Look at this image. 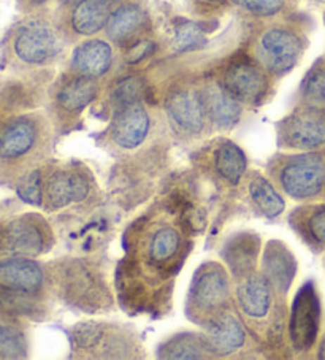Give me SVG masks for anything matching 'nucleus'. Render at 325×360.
I'll list each match as a JSON object with an SVG mask.
<instances>
[{"label": "nucleus", "instance_id": "obj_13", "mask_svg": "<svg viewBox=\"0 0 325 360\" xmlns=\"http://www.w3.org/2000/svg\"><path fill=\"white\" fill-rule=\"evenodd\" d=\"M39 140V129L27 117H20L10 122L0 132V159H21L34 150Z\"/></svg>", "mask_w": 325, "mask_h": 360}, {"label": "nucleus", "instance_id": "obj_8", "mask_svg": "<svg viewBox=\"0 0 325 360\" xmlns=\"http://www.w3.org/2000/svg\"><path fill=\"white\" fill-rule=\"evenodd\" d=\"M224 88L243 103H257L267 94L268 82L259 65L248 59L230 64L224 75Z\"/></svg>", "mask_w": 325, "mask_h": 360}, {"label": "nucleus", "instance_id": "obj_5", "mask_svg": "<svg viewBox=\"0 0 325 360\" xmlns=\"http://www.w3.org/2000/svg\"><path fill=\"white\" fill-rule=\"evenodd\" d=\"M302 40L291 30L273 27L260 37L259 58L267 70L283 75L292 70L302 56Z\"/></svg>", "mask_w": 325, "mask_h": 360}, {"label": "nucleus", "instance_id": "obj_40", "mask_svg": "<svg viewBox=\"0 0 325 360\" xmlns=\"http://www.w3.org/2000/svg\"><path fill=\"white\" fill-rule=\"evenodd\" d=\"M68 2H81V0H68Z\"/></svg>", "mask_w": 325, "mask_h": 360}, {"label": "nucleus", "instance_id": "obj_28", "mask_svg": "<svg viewBox=\"0 0 325 360\" xmlns=\"http://www.w3.org/2000/svg\"><path fill=\"white\" fill-rule=\"evenodd\" d=\"M181 237L177 229L162 227L153 235L151 245H149V256L154 262H167L179 250Z\"/></svg>", "mask_w": 325, "mask_h": 360}, {"label": "nucleus", "instance_id": "obj_16", "mask_svg": "<svg viewBox=\"0 0 325 360\" xmlns=\"http://www.w3.org/2000/svg\"><path fill=\"white\" fill-rule=\"evenodd\" d=\"M72 64L79 75L103 77L113 64V51L103 40H87L73 51Z\"/></svg>", "mask_w": 325, "mask_h": 360}, {"label": "nucleus", "instance_id": "obj_6", "mask_svg": "<svg viewBox=\"0 0 325 360\" xmlns=\"http://www.w3.org/2000/svg\"><path fill=\"white\" fill-rule=\"evenodd\" d=\"M229 299V281L219 265L208 264L193 278L189 302L200 313H217Z\"/></svg>", "mask_w": 325, "mask_h": 360}, {"label": "nucleus", "instance_id": "obj_26", "mask_svg": "<svg viewBox=\"0 0 325 360\" xmlns=\"http://www.w3.org/2000/svg\"><path fill=\"white\" fill-rule=\"evenodd\" d=\"M210 351L206 340L197 335H179L162 347V357L165 359H202L205 352Z\"/></svg>", "mask_w": 325, "mask_h": 360}, {"label": "nucleus", "instance_id": "obj_27", "mask_svg": "<svg viewBox=\"0 0 325 360\" xmlns=\"http://www.w3.org/2000/svg\"><path fill=\"white\" fill-rule=\"evenodd\" d=\"M27 346L21 328L10 321L0 319V356L20 359L26 356Z\"/></svg>", "mask_w": 325, "mask_h": 360}, {"label": "nucleus", "instance_id": "obj_24", "mask_svg": "<svg viewBox=\"0 0 325 360\" xmlns=\"http://www.w3.org/2000/svg\"><path fill=\"white\" fill-rule=\"evenodd\" d=\"M216 172L230 184H238L246 170V158L238 146L226 141L217 148L215 158Z\"/></svg>", "mask_w": 325, "mask_h": 360}, {"label": "nucleus", "instance_id": "obj_39", "mask_svg": "<svg viewBox=\"0 0 325 360\" xmlns=\"http://www.w3.org/2000/svg\"><path fill=\"white\" fill-rule=\"evenodd\" d=\"M105 2H117V0H105Z\"/></svg>", "mask_w": 325, "mask_h": 360}, {"label": "nucleus", "instance_id": "obj_14", "mask_svg": "<svg viewBox=\"0 0 325 360\" xmlns=\"http://www.w3.org/2000/svg\"><path fill=\"white\" fill-rule=\"evenodd\" d=\"M206 115L221 129L234 127L241 117V102L224 88V84H210L203 91Z\"/></svg>", "mask_w": 325, "mask_h": 360}, {"label": "nucleus", "instance_id": "obj_17", "mask_svg": "<svg viewBox=\"0 0 325 360\" xmlns=\"http://www.w3.org/2000/svg\"><path fill=\"white\" fill-rule=\"evenodd\" d=\"M272 288L273 284L265 275L251 273L243 278L238 285V302L245 314L255 319L267 316L272 307Z\"/></svg>", "mask_w": 325, "mask_h": 360}, {"label": "nucleus", "instance_id": "obj_11", "mask_svg": "<svg viewBox=\"0 0 325 360\" xmlns=\"http://www.w3.org/2000/svg\"><path fill=\"white\" fill-rule=\"evenodd\" d=\"M167 111L172 122L187 134H198L205 127L206 108L203 96L193 89H181L167 101Z\"/></svg>", "mask_w": 325, "mask_h": 360}, {"label": "nucleus", "instance_id": "obj_36", "mask_svg": "<svg viewBox=\"0 0 325 360\" xmlns=\"http://www.w3.org/2000/svg\"><path fill=\"white\" fill-rule=\"evenodd\" d=\"M319 359H324L325 360V338L322 341L321 347H319Z\"/></svg>", "mask_w": 325, "mask_h": 360}, {"label": "nucleus", "instance_id": "obj_20", "mask_svg": "<svg viewBox=\"0 0 325 360\" xmlns=\"http://www.w3.org/2000/svg\"><path fill=\"white\" fill-rule=\"evenodd\" d=\"M145 13L139 5H122L121 8L110 15V20L106 22V34L113 41L124 45L130 39H134L136 32L145 26Z\"/></svg>", "mask_w": 325, "mask_h": 360}, {"label": "nucleus", "instance_id": "obj_12", "mask_svg": "<svg viewBox=\"0 0 325 360\" xmlns=\"http://www.w3.org/2000/svg\"><path fill=\"white\" fill-rule=\"evenodd\" d=\"M46 200L51 208H64L83 202L89 194V183L77 172H56L46 181Z\"/></svg>", "mask_w": 325, "mask_h": 360}, {"label": "nucleus", "instance_id": "obj_25", "mask_svg": "<svg viewBox=\"0 0 325 360\" xmlns=\"http://www.w3.org/2000/svg\"><path fill=\"white\" fill-rule=\"evenodd\" d=\"M249 195L267 218H276L283 213L286 203L279 192L264 176L257 175L249 184Z\"/></svg>", "mask_w": 325, "mask_h": 360}, {"label": "nucleus", "instance_id": "obj_21", "mask_svg": "<svg viewBox=\"0 0 325 360\" xmlns=\"http://www.w3.org/2000/svg\"><path fill=\"white\" fill-rule=\"evenodd\" d=\"M110 10L105 0H81L72 13V27L79 35H94L106 27Z\"/></svg>", "mask_w": 325, "mask_h": 360}, {"label": "nucleus", "instance_id": "obj_38", "mask_svg": "<svg viewBox=\"0 0 325 360\" xmlns=\"http://www.w3.org/2000/svg\"><path fill=\"white\" fill-rule=\"evenodd\" d=\"M203 2H217V0H203Z\"/></svg>", "mask_w": 325, "mask_h": 360}, {"label": "nucleus", "instance_id": "obj_9", "mask_svg": "<svg viewBox=\"0 0 325 360\" xmlns=\"http://www.w3.org/2000/svg\"><path fill=\"white\" fill-rule=\"evenodd\" d=\"M149 124L148 111L140 102L117 108L111 122V140L122 150H134L146 140Z\"/></svg>", "mask_w": 325, "mask_h": 360}, {"label": "nucleus", "instance_id": "obj_2", "mask_svg": "<svg viewBox=\"0 0 325 360\" xmlns=\"http://www.w3.org/2000/svg\"><path fill=\"white\" fill-rule=\"evenodd\" d=\"M15 54L26 64L40 65L60 53L62 40L51 24L42 20L24 22L13 41Z\"/></svg>", "mask_w": 325, "mask_h": 360}, {"label": "nucleus", "instance_id": "obj_37", "mask_svg": "<svg viewBox=\"0 0 325 360\" xmlns=\"http://www.w3.org/2000/svg\"><path fill=\"white\" fill-rule=\"evenodd\" d=\"M32 2H34V4H45L46 0H32Z\"/></svg>", "mask_w": 325, "mask_h": 360}, {"label": "nucleus", "instance_id": "obj_10", "mask_svg": "<svg viewBox=\"0 0 325 360\" xmlns=\"http://www.w3.org/2000/svg\"><path fill=\"white\" fill-rule=\"evenodd\" d=\"M45 281L42 266L30 257L0 259V288L18 294L39 292Z\"/></svg>", "mask_w": 325, "mask_h": 360}, {"label": "nucleus", "instance_id": "obj_33", "mask_svg": "<svg viewBox=\"0 0 325 360\" xmlns=\"http://www.w3.org/2000/svg\"><path fill=\"white\" fill-rule=\"evenodd\" d=\"M234 2L255 16H273L283 10L286 0H234Z\"/></svg>", "mask_w": 325, "mask_h": 360}, {"label": "nucleus", "instance_id": "obj_3", "mask_svg": "<svg viewBox=\"0 0 325 360\" xmlns=\"http://www.w3.org/2000/svg\"><path fill=\"white\" fill-rule=\"evenodd\" d=\"M321 324V303L312 283L300 288L291 309L289 333L292 346L298 352L310 351L316 343Z\"/></svg>", "mask_w": 325, "mask_h": 360}, {"label": "nucleus", "instance_id": "obj_41", "mask_svg": "<svg viewBox=\"0 0 325 360\" xmlns=\"http://www.w3.org/2000/svg\"><path fill=\"white\" fill-rule=\"evenodd\" d=\"M317 2H325V0H317Z\"/></svg>", "mask_w": 325, "mask_h": 360}, {"label": "nucleus", "instance_id": "obj_29", "mask_svg": "<svg viewBox=\"0 0 325 360\" xmlns=\"http://www.w3.org/2000/svg\"><path fill=\"white\" fill-rule=\"evenodd\" d=\"M302 97L306 103L325 105V62H317L306 73L302 83Z\"/></svg>", "mask_w": 325, "mask_h": 360}, {"label": "nucleus", "instance_id": "obj_18", "mask_svg": "<svg viewBox=\"0 0 325 360\" xmlns=\"http://www.w3.org/2000/svg\"><path fill=\"white\" fill-rule=\"evenodd\" d=\"M246 333L245 328L236 321L235 316L229 313L217 314L211 321L206 335V345L211 352L230 354L245 345Z\"/></svg>", "mask_w": 325, "mask_h": 360}, {"label": "nucleus", "instance_id": "obj_22", "mask_svg": "<svg viewBox=\"0 0 325 360\" xmlns=\"http://www.w3.org/2000/svg\"><path fill=\"white\" fill-rule=\"evenodd\" d=\"M65 281V292L68 294V299L73 300V303H78V305L87 307V303H96L92 300L102 295L103 288H100L91 270L83 264L73 262L72 266H68Z\"/></svg>", "mask_w": 325, "mask_h": 360}, {"label": "nucleus", "instance_id": "obj_34", "mask_svg": "<svg viewBox=\"0 0 325 360\" xmlns=\"http://www.w3.org/2000/svg\"><path fill=\"white\" fill-rule=\"evenodd\" d=\"M308 229L312 238L325 243V207L314 211L308 221Z\"/></svg>", "mask_w": 325, "mask_h": 360}, {"label": "nucleus", "instance_id": "obj_23", "mask_svg": "<svg viewBox=\"0 0 325 360\" xmlns=\"http://www.w3.org/2000/svg\"><path fill=\"white\" fill-rule=\"evenodd\" d=\"M97 83L91 77H75L67 82L58 92V102L65 111H81L97 96Z\"/></svg>", "mask_w": 325, "mask_h": 360}, {"label": "nucleus", "instance_id": "obj_30", "mask_svg": "<svg viewBox=\"0 0 325 360\" xmlns=\"http://www.w3.org/2000/svg\"><path fill=\"white\" fill-rule=\"evenodd\" d=\"M206 43V37L202 27L196 22L186 21L178 24L174 27V39H173V48L179 53L186 51H196L200 49Z\"/></svg>", "mask_w": 325, "mask_h": 360}, {"label": "nucleus", "instance_id": "obj_32", "mask_svg": "<svg viewBox=\"0 0 325 360\" xmlns=\"http://www.w3.org/2000/svg\"><path fill=\"white\" fill-rule=\"evenodd\" d=\"M16 194L24 203L40 207L43 200V179L42 172L34 170L24 175L16 184Z\"/></svg>", "mask_w": 325, "mask_h": 360}, {"label": "nucleus", "instance_id": "obj_35", "mask_svg": "<svg viewBox=\"0 0 325 360\" xmlns=\"http://www.w3.org/2000/svg\"><path fill=\"white\" fill-rule=\"evenodd\" d=\"M153 48L154 45L151 41H140L136 43L134 48L129 49V53L126 56V59L129 64H136V62H140L141 59H145L146 56H149L153 53Z\"/></svg>", "mask_w": 325, "mask_h": 360}, {"label": "nucleus", "instance_id": "obj_19", "mask_svg": "<svg viewBox=\"0 0 325 360\" xmlns=\"http://www.w3.org/2000/svg\"><path fill=\"white\" fill-rule=\"evenodd\" d=\"M259 251V238L253 233H240L224 248V260L236 276L251 275Z\"/></svg>", "mask_w": 325, "mask_h": 360}, {"label": "nucleus", "instance_id": "obj_1", "mask_svg": "<svg viewBox=\"0 0 325 360\" xmlns=\"http://www.w3.org/2000/svg\"><path fill=\"white\" fill-rule=\"evenodd\" d=\"M281 188L293 198L303 200L317 195L325 184V160L319 154L291 158L279 172Z\"/></svg>", "mask_w": 325, "mask_h": 360}, {"label": "nucleus", "instance_id": "obj_15", "mask_svg": "<svg viewBox=\"0 0 325 360\" xmlns=\"http://www.w3.org/2000/svg\"><path fill=\"white\" fill-rule=\"evenodd\" d=\"M264 275L279 292L286 294L289 290L297 271V262L292 252L279 241H270L264 252Z\"/></svg>", "mask_w": 325, "mask_h": 360}, {"label": "nucleus", "instance_id": "obj_4", "mask_svg": "<svg viewBox=\"0 0 325 360\" xmlns=\"http://www.w3.org/2000/svg\"><path fill=\"white\" fill-rule=\"evenodd\" d=\"M281 139L293 150H316L325 145V111L314 105L295 110L281 124Z\"/></svg>", "mask_w": 325, "mask_h": 360}, {"label": "nucleus", "instance_id": "obj_31", "mask_svg": "<svg viewBox=\"0 0 325 360\" xmlns=\"http://www.w3.org/2000/svg\"><path fill=\"white\" fill-rule=\"evenodd\" d=\"M143 94H145V83L139 77H129L121 79L113 89L111 94V101H113L116 110L126 105L139 103L141 101Z\"/></svg>", "mask_w": 325, "mask_h": 360}, {"label": "nucleus", "instance_id": "obj_7", "mask_svg": "<svg viewBox=\"0 0 325 360\" xmlns=\"http://www.w3.org/2000/svg\"><path fill=\"white\" fill-rule=\"evenodd\" d=\"M45 222L35 216H21L5 227L4 246L15 256L34 257L48 248Z\"/></svg>", "mask_w": 325, "mask_h": 360}]
</instances>
